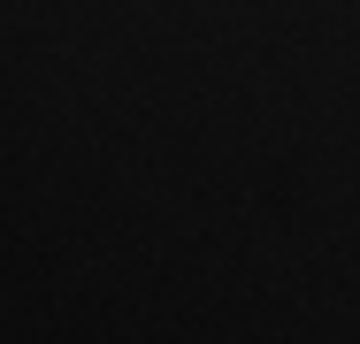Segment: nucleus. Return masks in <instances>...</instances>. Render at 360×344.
<instances>
[]
</instances>
